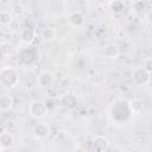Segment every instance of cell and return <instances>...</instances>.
Segmentation results:
<instances>
[{"label": "cell", "instance_id": "19", "mask_svg": "<svg viewBox=\"0 0 152 152\" xmlns=\"http://www.w3.org/2000/svg\"><path fill=\"white\" fill-rule=\"evenodd\" d=\"M11 13L14 15V17H20L23 13H24V6L21 4H14L12 5L11 7Z\"/></svg>", "mask_w": 152, "mask_h": 152}, {"label": "cell", "instance_id": "25", "mask_svg": "<svg viewBox=\"0 0 152 152\" xmlns=\"http://www.w3.org/2000/svg\"><path fill=\"white\" fill-rule=\"evenodd\" d=\"M45 103H46V106H48V108H49V109H52V108L55 107V104H53V102H52V101H50V100H48V101H45Z\"/></svg>", "mask_w": 152, "mask_h": 152}, {"label": "cell", "instance_id": "1", "mask_svg": "<svg viewBox=\"0 0 152 152\" xmlns=\"http://www.w3.org/2000/svg\"><path fill=\"white\" fill-rule=\"evenodd\" d=\"M132 114L133 113L129 107V101H127L125 99L114 100L109 107V115L118 124L127 122Z\"/></svg>", "mask_w": 152, "mask_h": 152}, {"label": "cell", "instance_id": "23", "mask_svg": "<svg viewBox=\"0 0 152 152\" xmlns=\"http://www.w3.org/2000/svg\"><path fill=\"white\" fill-rule=\"evenodd\" d=\"M144 68H145L147 71H150V72L152 74V57L145 59V62H144Z\"/></svg>", "mask_w": 152, "mask_h": 152}, {"label": "cell", "instance_id": "22", "mask_svg": "<svg viewBox=\"0 0 152 152\" xmlns=\"http://www.w3.org/2000/svg\"><path fill=\"white\" fill-rule=\"evenodd\" d=\"M7 26H8V28L12 30V31H18V30L20 28V21H19V19L12 18Z\"/></svg>", "mask_w": 152, "mask_h": 152}, {"label": "cell", "instance_id": "12", "mask_svg": "<svg viewBox=\"0 0 152 152\" xmlns=\"http://www.w3.org/2000/svg\"><path fill=\"white\" fill-rule=\"evenodd\" d=\"M119 53H120V50L118 48V45L115 44H109L104 48L102 55L106 57V58H109V59H115L119 57Z\"/></svg>", "mask_w": 152, "mask_h": 152}, {"label": "cell", "instance_id": "17", "mask_svg": "<svg viewBox=\"0 0 152 152\" xmlns=\"http://www.w3.org/2000/svg\"><path fill=\"white\" fill-rule=\"evenodd\" d=\"M132 10H133L135 13H142V12L146 10V4H145L142 0H135V1H133V4H132Z\"/></svg>", "mask_w": 152, "mask_h": 152}, {"label": "cell", "instance_id": "21", "mask_svg": "<svg viewBox=\"0 0 152 152\" xmlns=\"http://www.w3.org/2000/svg\"><path fill=\"white\" fill-rule=\"evenodd\" d=\"M12 17L10 14V12H6V11H2L1 14H0V23L2 25H8V23L11 21Z\"/></svg>", "mask_w": 152, "mask_h": 152}, {"label": "cell", "instance_id": "18", "mask_svg": "<svg viewBox=\"0 0 152 152\" xmlns=\"http://www.w3.org/2000/svg\"><path fill=\"white\" fill-rule=\"evenodd\" d=\"M0 50H1V55L4 57H7L12 53V45L10 44V42H6V40H2L1 42V46H0Z\"/></svg>", "mask_w": 152, "mask_h": 152}, {"label": "cell", "instance_id": "14", "mask_svg": "<svg viewBox=\"0 0 152 152\" xmlns=\"http://www.w3.org/2000/svg\"><path fill=\"white\" fill-rule=\"evenodd\" d=\"M129 107L133 114H139L144 109V102L140 99H132L129 100Z\"/></svg>", "mask_w": 152, "mask_h": 152}, {"label": "cell", "instance_id": "2", "mask_svg": "<svg viewBox=\"0 0 152 152\" xmlns=\"http://www.w3.org/2000/svg\"><path fill=\"white\" fill-rule=\"evenodd\" d=\"M0 82L6 88H14L19 83V74L14 68L5 66L0 71Z\"/></svg>", "mask_w": 152, "mask_h": 152}, {"label": "cell", "instance_id": "11", "mask_svg": "<svg viewBox=\"0 0 152 152\" xmlns=\"http://www.w3.org/2000/svg\"><path fill=\"white\" fill-rule=\"evenodd\" d=\"M93 148L95 151H106L108 148V139L103 135H97L93 140Z\"/></svg>", "mask_w": 152, "mask_h": 152}, {"label": "cell", "instance_id": "16", "mask_svg": "<svg viewBox=\"0 0 152 152\" xmlns=\"http://www.w3.org/2000/svg\"><path fill=\"white\" fill-rule=\"evenodd\" d=\"M42 37L45 40H53L57 37V31L53 27H50V26L49 27H45L42 31Z\"/></svg>", "mask_w": 152, "mask_h": 152}, {"label": "cell", "instance_id": "6", "mask_svg": "<svg viewBox=\"0 0 152 152\" xmlns=\"http://www.w3.org/2000/svg\"><path fill=\"white\" fill-rule=\"evenodd\" d=\"M50 133H51V128L46 122H39L33 127V135L39 140L48 138Z\"/></svg>", "mask_w": 152, "mask_h": 152}, {"label": "cell", "instance_id": "26", "mask_svg": "<svg viewBox=\"0 0 152 152\" xmlns=\"http://www.w3.org/2000/svg\"><path fill=\"white\" fill-rule=\"evenodd\" d=\"M97 1H104V0H97Z\"/></svg>", "mask_w": 152, "mask_h": 152}, {"label": "cell", "instance_id": "9", "mask_svg": "<svg viewBox=\"0 0 152 152\" xmlns=\"http://www.w3.org/2000/svg\"><path fill=\"white\" fill-rule=\"evenodd\" d=\"M59 103H61L62 107H64L66 109H74L76 107V104H77V99L72 94H65V95H63L61 97Z\"/></svg>", "mask_w": 152, "mask_h": 152}, {"label": "cell", "instance_id": "7", "mask_svg": "<svg viewBox=\"0 0 152 152\" xmlns=\"http://www.w3.org/2000/svg\"><path fill=\"white\" fill-rule=\"evenodd\" d=\"M68 23L71 27H80L84 23V15L81 11H75L69 14L68 17Z\"/></svg>", "mask_w": 152, "mask_h": 152}, {"label": "cell", "instance_id": "5", "mask_svg": "<svg viewBox=\"0 0 152 152\" xmlns=\"http://www.w3.org/2000/svg\"><path fill=\"white\" fill-rule=\"evenodd\" d=\"M132 76H133V81L138 86H146L151 81V72L147 71L144 66H140V68L134 69Z\"/></svg>", "mask_w": 152, "mask_h": 152}, {"label": "cell", "instance_id": "8", "mask_svg": "<svg viewBox=\"0 0 152 152\" xmlns=\"http://www.w3.org/2000/svg\"><path fill=\"white\" fill-rule=\"evenodd\" d=\"M14 142V138L10 132H2L0 134V152L10 148Z\"/></svg>", "mask_w": 152, "mask_h": 152}, {"label": "cell", "instance_id": "4", "mask_svg": "<svg viewBox=\"0 0 152 152\" xmlns=\"http://www.w3.org/2000/svg\"><path fill=\"white\" fill-rule=\"evenodd\" d=\"M48 106L45 103V101H33L31 102L30 107H28V112L31 114V116L36 118V119H42L48 114Z\"/></svg>", "mask_w": 152, "mask_h": 152}, {"label": "cell", "instance_id": "10", "mask_svg": "<svg viewBox=\"0 0 152 152\" xmlns=\"http://www.w3.org/2000/svg\"><path fill=\"white\" fill-rule=\"evenodd\" d=\"M37 83H38V86L42 87V88L50 87V86L53 83V76H52V74L49 72V71L42 72V74L38 76V78H37Z\"/></svg>", "mask_w": 152, "mask_h": 152}, {"label": "cell", "instance_id": "24", "mask_svg": "<svg viewBox=\"0 0 152 152\" xmlns=\"http://www.w3.org/2000/svg\"><path fill=\"white\" fill-rule=\"evenodd\" d=\"M145 18H146V21H147L150 25H152V10H150V11L146 12Z\"/></svg>", "mask_w": 152, "mask_h": 152}, {"label": "cell", "instance_id": "13", "mask_svg": "<svg viewBox=\"0 0 152 152\" xmlns=\"http://www.w3.org/2000/svg\"><path fill=\"white\" fill-rule=\"evenodd\" d=\"M14 104V100L11 95H2L0 97V110L1 112H8L12 109Z\"/></svg>", "mask_w": 152, "mask_h": 152}, {"label": "cell", "instance_id": "20", "mask_svg": "<svg viewBox=\"0 0 152 152\" xmlns=\"http://www.w3.org/2000/svg\"><path fill=\"white\" fill-rule=\"evenodd\" d=\"M110 8H112L115 13H120V12L124 10V2H122L121 0H115V1L112 2Z\"/></svg>", "mask_w": 152, "mask_h": 152}, {"label": "cell", "instance_id": "15", "mask_svg": "<svg viewBox=\"0 0 152 152\" xmlns=\"http://www.w3.org/2000/svg\"><path fill=\"white\" fill-rule=\"evenodd\" d=\"M20 38L21 40L25 43V44H30L33 38H34V32L31 27H25L21 30V33H20Z\"/></svg>", "mask_w": 152, "mask_h": 152}, {"label": "cell", "instance_id": "3", "mask_svg": "<svg viewBox=\"0 0 152 152\" xmlns=\"http://www.w3.org/2000/svg\"><path fill=\"white\" fill-rule=\"evenodd\" d=\"M38 59V51L34 46L27 44L26 48H23L18 55V62L21 65H31Z\"/></svg>", "mask_w": 152, "mask_h": 152}]
</instances>
